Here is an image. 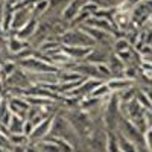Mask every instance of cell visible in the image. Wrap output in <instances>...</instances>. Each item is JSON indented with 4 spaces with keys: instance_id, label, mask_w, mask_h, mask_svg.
<instances>
[{
    "instance_id": "obj_1",
    "label": "cell",
    "mask_w": 152,
    "mask_h": 152,
    "mask_svg": "<svg viewBox=\"0 0 152 152\" xmlns=\"http://www.w3.org/2000/svg\"><path fill=\"white\" fill-rule=\"evenodd\" d=\"M59 43L61 46H90V47L96 44L93 38L87 32H84L79 26H75L72 29L69 28L66 32H62L59 35Z\"/></svg>"
},
{
    "instance_id": "obj_2",
    "label": "cell",
    "mask_w": 152,
    "mask_h": 152,
    "mask_svg": "<svg viewBox=\"0 0 152 152\" xmlns=\"http://www.w3.org/2000/svg\"><path fill=\"white\" fill-rule=\"evenodd\" d=\"M81 24H87V26H91V28H96V29H100V31H107V32H111L114 37H116V32H117V28L113 24V21L104 18V17H99V15H90L84 20V23Z\"/></svg>"
},
{
    "instance_id": "obj_3",
    "label": "cell",
    "mask_w": 152,
    "mask_h": 152,
    "mask_svg": "<svg viewBox=\"0 0 152 152\" xmlns=\"http://www.w3.org/2000/svg\"><path fill=\"white\" fill-rule=\"evenodd\" d=\"M52 117L53 116H47L44 117L41 122H38L37 125H34V129L29 134V142L34 140H40V138H44L49 131H50V125H52Z\"/></svg>"
},
{
    "instance_id": "obj_4",
    "label": "cell",
    "mask_w": 152,
    "mask_h": 152,
    "mask_svg": "<svg viewBox=\"0 0 152 152\" xmlns=\"http://www.w3.org/2000/svg\"><path fill=\"white\" fill-rule=\"evenodd\" d=\"M8 107H9L12 114H18V116L24 117L31 105L26 102V99L23 96H11L8 99Z\"/></svg>"
},
{
    "instance_id": "obj_5",
    "label": "cell",
    "mask_w": 152,
    "mask_h": 152,
    "mask_svg": "<svg viewBox=\"0 0 152 152\" xmlns=\"http://www.w3.org/2000/svg\"><path fill=\"white\" fill-rule=\"evenodd\" d=\"M62 52L73 61H82L85 55L90 52V46H61Z\"/></svg>"
},
{
    "instance_id": "obj_6",
    "label": "cell",
    "mask_w": 152,
    "mask_h": 152,
    "mask_svg": "<svg viewBox=\"0 0 152 152\" xmlns=\"http://www.w3.org/2000/svg\"><path fill=\"white\" fill-rule=\"evenodd\" d=\"M108 88L111 90V93H120L123 90H126V88H129L131 85L135 84V81H131L128 78H123V76H120V78H110L105 81Z\"/></svg>"
},
{
    "instance_id": "obj_7",
    "label": "cell",
    "mask_w": 152,
    "mask_h": 152,
    "mask_svg": "<svg viewBox=\"0 0 152 152\" xmlns=\"http://www.w3.org/2000/svg\"><path fill=\"white\" fill-rule=\"evenodd\" d=\"M37 26H38V20H37V18H31L26 24H23L18 31H15L14 35H15L17 38H20V40H23V41H28L29 38L34 35Z\"/></svg>"
},
{
    "instance_id": "obj_8",
    "label": "cell",
    "mask_w": 152,
    "mask_h": 152,
    "mask_svg": "<svg viewBox=\"0 0 152 152\" xmlns=\"http://www.w3.org/2000/svg\"><path fill=\"white\" fill-rule=\"evenodd\" d=\"M23 123H24V117L18 116V114H12L6 128L9 134H17V132H23Z\"/></svg>"
},
{
    "instance_id": "obj_9",
    "label": "cell",
    "mask_w": 152,
    "mask_h": 152,
    "mask_svg": "<svg viewBox=\"0 0 152 152\" xmlns=\"http://www.w3.org/2000/svg\"><path fill=\"white\" fill-rule=\"evenodd\" d=\"M6 46H8V52L9 53H17V52H20L21 49L26 47L28 44H26V41L17 38L14 34H9V38L6 40Z\"/></svg>"
},
{
    "instance_id": "obj_10",
    "label": "cell",
    "mask_w": 152,
    "mask_h": 152,
    "mask_svg": "<svg viewBox=\"0 0 152 152\" xmlns=\"http://www.w3.org/2000/svg\"><path fill=\"white\" fill-rule=\"evenodd\" d=\"M117 132V143H119V151H125V152H134V151H137L135 149V145L131 142V140H128L125 135H122L119 131H116Z\"/></svg>"
},
{
    "instance_id": "obj_11",
    "label": "cell",
    "mask_w": 152,
    "mask_h": 152,
    "mask_svg": "<svg viewBox=\"0 0 152 152\" xmlns=\"http://www.w3.org/2000/svg\"><path fill=\"white\" fill-rule=\"evenodd\" d=\"M105 151H111V152L119 151L117 132L116 131H107V146H105Z\"/></svg>"
},
{
    "instance_id": "obj_12",
    "label": "cell",
    "mask_w": 152,
    "mask_h": 152,
    "mask_svg": "<svg viewBox=\"0 0 152 152\" xmlns=\"http://www.w3.org/2000/svg\"><path fill=\"white\" fill-rule=\"evenodd\" d=\"M14 70H17V69H15V62H14V61H9V62H6V64H3V67H0V72H2V73L5 75V78H6V76H9Z\"/></svg>"
},
{
    "instance_id": "obj_13",
    "label": "cell",
    "mask_w": 152,
    "mask_h": 152,
    "mask_svg": "<svg viewBox=\"0 0 152 152\" xmlns=\"http://www.w3.org/2000/svg\"><path fill=\"white\" fill-rule=\"evenodd\" d=\"M3 35V26H2V21H0V37Z\"/></svg>"
},
{
    "instance_id": "obj_14",
    "label": "cell",
    "mask_w": 152,
    "mask_h": 152,
    "mask_svg": "<svg viewBox=\"0 0 152 152\" xmlns=\"http://www.w3.org/2000/svg\"><path fill=\"white\" fill-rule=\"evenodd\" d=\"M3 100V91H2V88H0V102Z\"/></svg>"
}]
</instances>
